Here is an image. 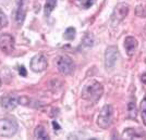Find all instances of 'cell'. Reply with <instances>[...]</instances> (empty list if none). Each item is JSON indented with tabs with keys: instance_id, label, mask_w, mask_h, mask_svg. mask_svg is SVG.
<instances>
[{
	"instance_id": "cell-5",
	"label": "cell",
	"mask_w": 146,
	"mask_h": 140,
	"mask_svg": "<svg viewBox=\"0 0 146 140\" xmlns=\"http://www.w3.org/2000/svg\"><path fill=\"white\" fill-rule=\"evenodd\" d=\"M129 11H130V7L127 3H118L115 9L113 12L111 14V21L112 24L116 25L119 24L120 22H122L124 18L128 16Z\"/></svg>"
},
{
	"instance_id": "cell-24",
	"label": "cell",
	"mask_w": 146,
	"mask_h": 140,
	"mask_svg": "<svg viewBox=\"0 0 146 140\" xmlns=\"http://www.w3.org/2000/svg\"><path fill=\"white\" fill-rule=\"evenodd\" d=\"M145 33H146V25H145Z\"/></svg>"
},
{
	"instance_id": "cell-21",
	"label": "cell",
	"mask_w": 146,
	"mask_h": 140,
	"mask_svg": "<svg viewBox=\"0 0 146 140\" xmlns=\"http://www.w3.org/2000/svg\"><path fill=\"white\" fill-rule=\"evenodd\" d=\"M19 73H20V75H21V76L25 77V76H26V71H25V67L24 66L19 67Z\"/></svg>"
},
{
	"instance_id": "cell-14",
	"label": "cell",
	"mask_w": 146,
	"mask_h": 140,
	"mask_svg": "<svg viewBox=\"0 0 146 140\" xmlns=\"http://www.w3.org/2000/svg\"><path fill=\"white\" fill-rule=\"evenodd\" d=\"M57 6V0H46L45 3V16L48 18Z\"/></svg>"
},
{
	"instance_id": "cell-19",
	"label": "cell",
	"mask_w": 146,
	"mask_h": 140,
	"mask_svg": "<svg viewBox=\"0 0 146 140\" xmlns=\"http://www.w3.org/2000/svg\"><path fill=\"white\" fill-rule=\"evenodd\" d=\"M135 13L141 18L146 16V5H139L135 9Z\"/></svg>"
},
{
	"instance_id": "cell-13",
	"label": "cell",
	"mask_w": 146,
	"mask_h": 140,
	"mask_svg": "<svg viewBox=\"0 0 146 140\" xmlns=\"http://www.w3.org/2000/svg\"><path fill=\"white\" fill-rule=\"evenodd\" d=\"M34 137H35L36 139H43V140L49 139V136H48V134H47V131H46V129H45V127L42 126V125H39V126H37V127L35 128Z\"/></svg>"
},
{
	"instance_id": "cell-6",
	"label": "cell",
	"mask_w": 146,
	"mask_h": 140,
	"mask_svg": "<svg viewBox=\"0 0 146 140\" xmlns=\"http://www.w3.org/2000/svg\"><path fill=\"white\" fill-rule=\"evenodd\" d=\"M120 59L119 50L115 46H110L106 49L105 52V66L107 70H110L117 64V62Z\"/></svg>"
},
{
	"instance_id": "cell-3",
	"label": "cell",
	"mask_w": 146,
	"mask_h": 140,
	"mask_svg": "<svg viewBox=\"0 0 146 140\" xmlns=\"http://www.w3.org/2000/svg\"><path fill=\"white\" fill-rule=\"evenodd\" d=\"M56 66L58 68V71L62 75H69L74 71V62L73 60L67 55H59L56 59Z\"/></svg>"
},
{
	"instance_id": "cell-18",
	"label": "cell",
	"mask_w": 146,
	"mask_h": 140,
	"mask_svg": "<svg viewBox=\"0 0 146 140\" xmlns=\"http://www.w3.org/2000/svg\"><path fill=\"white\" fill-rule=\"evenodd\" d=\"M140 112H141V116H142V120H143V123H144V125L146 126V97L141 101Z\"/></svg>"
},
{
	"instance_id": "cell-25",
	"label": "cell",
	"mask_w": 146,
	"mask_h": 140,
	"mask_svg": "<svg viewBox=\"0 0 146 140\" xmlns=\"http://www.w3.org/2000/svg\"><path fill=\"white\" fill-rule=\"evenodd\" d=\"M0 86H1V80H0Z\"/></svg>"
},
{
	"instance_id": "cell-11",
	"label": "cell",
	"mask_w": 146,
	"mask_h": 140,
	"mask_svg": "<svg viewBox=\"0 0 146 140\" xmlns=\"http://www.w3.org/2000/svg\"><path fill=\"white\" fill-rule=\"evenodd\" d=\"M137 47H139V43H137L136 38H134L132 36H128L124 39V49H125V52L129 57H132L136 52Z\"/></svg>"
},
{
	"instance_id": "cell-12",
	"label": "cell",
	"mask_w": 146,
	"mask_h": 140,
	"mask_svg": "<svg viewBox=\"0 0 146 140\" xmlns=\"http://www.w3.org/2000/svg\"><path fill=\"white\" fill-rule=\"evenodd\" d=\"M123 138H127V139H141L143 137H146V134L141 131L139 129H134V128H127L123 135H122Z\"/></svg>"
},
{
	"instance_id": "cell-8",
	"label": "cell",
	"mask_w": 146,
	"mask_h": 140,
	"mask_svg": "<svg viewBox=\"0 0 146 140\" xmlns=\"http://www.w3.org/2000/svg\"><path fill=\"white\" fill-rule=\"evenodd\" d=\"M15 48V40L12 35L10 34H2L0 35V50L6 55H10L14 51Z\"/></svg>"
},
{
	"instance_id": "cell-15",
	"label": "cell",
	"mask_w": 146,
	"mask_h": 140,
	"mask_svg": "<svg viewBox=\"0 0 146 140\" xmlns=\"http://www.w3.org/2000/svg\"><path fill=\"white\" fill-rule=\"evenodd\" d=\"M128 111H129V116H130V118L135 120V118H136V115H137V110H136V105H135V100L129 102Z\"/></svg>"
},
{
	"instance_id": "cell-2",
	"label": "cell",
	"mask_w": 146,
	"mask_h": 140,
	"mask_svg": "<svg viewBox=\"0 0 146 140\" xmlns=\"http://www.w3.org/2000/svg\"><path fill=\"white\" fill-rule=\"evenodd\" d=\"M113 121V108L110 104L104 106L97 117V125L102 129H108Z\"/></svg>"
},
{
	"instance_id": "cell-22",
	"label": "cell",
	"mask_w": 146,
	"mask_h": 140,
	"mask_svg": "<svg viewBox=\"0 0 146 140\" xmlns=\"http://www.w3.org/2000/svg\"><path fill=\"white\" fill-rule=\"evenodd\" d=\"M141 80H142V83H143V84H145V85H146V73L142 75V77H141Z\"/></svg>"
},
{
	"instance_id": "cell-17",
	"label": "cell",
	"mask_w": 146,
	"mask_h": 140,
	"mask_svg": "<svg viewBox=\"0 0 146 140\" xmlns=\"http://www.w3.org/2000/svg\"><path fill=\"white\" fill-rule=\"evenodd\" d=\"M96 0H78V5H79L80 8L84 9V10H87L90 9L91 7L94 6Z\"/></svg>"
},
{
	"instance_id": "cell-20",
	"label": "cell",
	"mask_w": 146,
	"mask_h": 140,
	"mask_svg": "<svg viewBox=\"0 0 146 140\" xmlns=\"http://www.w3.org/2000/svg\"><path fill=\"white\" fill-rule=\"evenodd\" d=\"M8 26V18L2 11H0V31Z\"/></svg>"
},
{
	"instance_id": "cell-4",
	"label": "cell",
	"mask_w": 146,
	"mask_h": 140,
	"mask_svg": "<svg viewBox=\"0 0 146 140\" xmlns=\"http://www.w3.org/2000/svg\"><path fill=\"white\" fill-rule=\"evenodd\" d=\"M18 128L17 122L8 118H2L0 120V137H12L17 134Z\"/></svg>"
},
{
	"instance_id": "cell-1",
	"label": "cell",
	"mask_w": 146,
	"mask_h": 140,
	"mask_svg": "<svg viewBox=\"0 0 146 140\" xmlns=\"http://www.w3.org/2000/svg\"><path fill=\"white\" fill-rule=\"evenodd\" d=\"M104 93V87L100 83L96 80H92L83 88L81 96L84 100H87L92 103H96L102 98Z\"/></svg>"
},
{
	"instance_id": "cell-23",
	"label": "cell",
	"mask_w": 146,
	"mask_h": 140,
	"mask_svg": "<svg viewBox=\"0 0 146 140\" xmlns=\"http://www.w3.org/2000/svg\"><path fill=\"white\" fill-rule=\"evenodd\" d=\"M52 124H54V127H55V128H60V127H59V125L57 124V122H54Z\"/></svg>"
},
{
	"instance_id": "cell-16",
	"label": "cell",
	"mask_w": 146,
	"mask_h": 140,
	"mask_svg": "<svg viewBox=\"0 0 146 140\" xmlns=\"http://www.w3.org/2000/svg\"><path fill=\"white\" fill-rule=\"evenodd\" d=\"M76 35V30L74 27H68L66 32L63 33V38L67 40H73Z\"/></svg>"
},
{
	"instance_id": "cell-9",
	"label": "cell",
	"mask_w": 146,
	"mask_h": 140,
	"mask_svg": "<svg viewBox=\"0 0 146 140\" xmlns=\"http://www.w3.org/2000/svg\"><path fill=\"white\" fill-rule=\"evenodd\" d=\"M27 8H29V0H19L17 10H15V23L18 26H21L24 23L25 16L27 13Z\"/></svg>"
},
{
	"instance_id": "cell-7",
	"label": "cell",
	"mask_w": 146,
	"mask_h": 140,
	"mask_svg": "<svg viewBox=\"0 0 146 140\" xmlns=\"http://www.w3.org/2000/svg\"><path fill=\"white\" fill-rule=\"evenodd\" d=\"M30 65H31V70L33 72H35V73H42L48 66L47 58L43 53H38V55H34L32 58Z\"/></svg>"
},
{
	"instance_id": "cell-10",
	"label": "cell",
	"mask_w": 146,
	"mask_h": 140,
	"mask_svg": "<svg viewBox=\"0 0 146 140\" xmlns=\"http://www.w3.org/2000/svg\"><path fill=\"white\" fill-rule=\"evenodd\" d=\"M20 103V98H18L15 95H5L0 98V104L2 108H5L6 110H13L18 106V104Z\"/></svg>"
}]
</instances>
